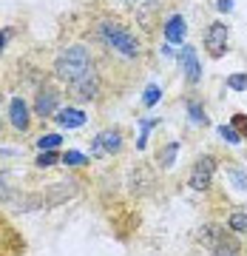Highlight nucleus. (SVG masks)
<instances>
[{"mask_svg":"<svg viewBox=\"0 0 247 256\" xmlns=\"http://www.w3.org/2000/svg\"><path fill=\"white\" fill-rule=\"evenodd\" d=\"M230 230H233V234H247V214L245 210L230 214Z\"/></svg>","mask_w":247,"mask_h":256,"instance_id":"obj_17","label":"nucleus"},{"mask_svg":"<svg viewBox=\"0 0 247 256\" xmlns=\"http://www.w3.org/2000/svg\"><path fill=\"white\" fill-rule=\"evenodd\" d=\"M196 239H199L205 248H211L213 250V248H219L222 242H228L230 236H228V230L222 228L219 222H208V225H202V228L196 230Z\"/></svg>","mask_w":247,"mask_h":256,"instance_id":"obj_7","label":"nucleus"},{"mask_svg":"<svg viewBox=\"0 0 247 256\" xmlns=\"http://www.w3.org/2000/svg\"><path fill=\"white\" fill-rule=\"evenodd\" d=\"M159 97H162V92H159V86H148L145 94H142V102H145L148 108H154L156 102H159Z\"/></svg>","mask_w":247,"mask_h":256,"instance_id":"obj_23","label":"nucleus"},{"mask_svg":"<svg viewBox=\"0 0 247 256\" xmlns=\"http://www.w3.org/2000/svg\"><path fill=\"white\" fill-rule=\"evenodd\" d=\"M57 126L60 128H80V126H85V111H80L77 106H68V108H63V111H57Z\"/></svg>","mask_w":247,"mask_h":256,"instance_id":"obj_12","label":"nucleus"},{"mask_svg":"<svg viewBox=\"0 0 247 256\" xmlns=\"http://www.w3.org/2000/svg\"><path fill=\"white\" fill-rule=\"evenodd\" d=\"M91 151H94L97 156H100V154H117V151H122V134H119L117 128L102 131L100 137H94Z\"/></svg>","mask_w":247,"mask_h":256,"instance_id":"obj_6","label":"nucleus"},{"mask_svg":"<svg viewBox=\"0 0 247 256\" xmlns=\"http://www.w3.org/2000/svg\"><path fill=\"white\" fill-rule=\"evenodd\" d=\"M211 256H239V242H233V239H228V242H222L219 248H213Z\"/></svg>","mask_w":247,"mask_h":256,"instance_id":"obj_19","label":"nucleus"},{"mask_svg":"<svg viewBox=\"0 0 247 256\" xmlns=\"http://www.w3.org/2000/svg\"><path fill=\"white\" fill-rule=\"evenodd\" d=\"M216 9H219V12H230V9H233V0H219V3H216Z\"/></svg>","mask_w":247,"mask_h":256,"instance_id":"obj_28","label":"nucleus"},{"mask_svg":"<svg viewBox=\"0 0 247 256\" xmlns=\"http://www.w3.org/2000/svg\"><path fill=\"white\" fill-rule=\"evenodd\" d=\"M68 92H71L74 100H94V97L100 94V77L91 74V77H85V80L68 86Z\"/></svg>","mask_w":247,"mask_h":256,"instance_id":"obj_8","label":"nucleus"},{"mask_svg":"<svg viewBox=\"0 0 247 256\" xmlns=\"http://www.w3.org/2000/svg\"><path fill=\"white\" fill-rule=\"evenodd\" d=\"M57 106H60V97H57V92L48 86V88H40L34 97V114L37 117H57Z\"/></svg>","mask_w":247,"mask_h":256,"instance_id":"obj_5","label":"nucleus"},{"mask_svg":"<svg viewBox=\"0 0 247 256\" xmlns=\"http://www.w3.org/2000/svg\"><path fill=\"white\" fill-rule=\"evenodd\" d=\"M230 40V28L225 23H211L205 28V48L211 52V57H225Z\"/></svg>","mask_w":247,"mask_h":256,"instance_id":"obj_3","label":"nucleus"},{"mask_svg":"<svg viewBox=\"0 0 247 256\" xmlns=\"http://www.w3.org/2000/svg\"><path fill=\"white\" fill-rule=\"evenodd\" d=\"M216 131H219V137L225 140V142H230V146H239V142L245 140L242 134H239V131H233V126H219Z\"/></svg>","mask_w":247,"mask_h":256,"instance_id":"obj_18","label":"nucleus"},{"mask_svg":"<svg viewBox=\"0 0 247 256\" xmlns=\"http://www.w3.org/2000/svg\"><path fill=\"white\" fill-rule=\"evenodd\" d=\"M63 146V137L60 134H46V137H40L37 140V148L40 151H54V148Z\"/></svg>","mask_w":247,"mask_h":256,"instance_id":"obj_16","label":"nucleus"},{"mask_svg":"<svg viewBox=\"0 0 247 256\" xmlns=\"http://www.w3.org/2000/svg\"><path fill=\"white\" fill-rule=\"evenodd\" d=\"M54 72L65 86H74V82H80V80H85V77L97 74V68H94L91 52L85 46H77V43H74V46L60 52V57H57V63H54Z\"/></svg>","mask_w":247,"mask_h":256,"instance_id":"obj_1","label":"nucleus"},{"mask_svg":"<svg viewBox=\"0 0 247 256\" xmlns=\"http://www.w3.org/2000/svg\"><path fill=\"white\" fill-rule=\"evenodd\" d=\"M185 34H188L185 18H182V14H171L168 23H165V37H168V43H182Z\"/></svg>","mask_w":247,"mask_h":256,"instance_id":"obj_13","label":"nucleus"},{"mask_svg":"<svg viewBox=\"0 0 247 256\" xmlns=\"http://www.w3.org/2000/svg\"><path fill=\"white\" fill-rule=\"evenodd\" d=\"M233 128H239V134L247 140V117L245 114H233Z\"/></svg>","mask_w":247,"mask_h":256,"instance_id":"obj_27","label":"nucleus"},{"mask_svg":"<svg viewBox=\"0 0 247 256\" xmlns=\"http://www.w3.org/2000/svg\"><path fill=\"white\" fill-rule=\"evenodd\" d=\"M57 160H60V154L57 151H43V154H37V168H51V165H57Z\"/></svg>","mask_w":247,"mask_h":256,"instance_id":"obj_22","label":"nucleus"},{"mask_svg":"<svg viewBox=\"0 0 247 256\" xmlns=\"http://www.w3.org/2000/svg\"><path fill=\"white\" fill-rule=\"evenodd\" d=\"M9 122L17 131H26L28 128V106L20 97H11V102H9Z\"/></svg>","mask_w":247,"mask_h":256,"instance_id":"obj_11","label":"nucleus"},{"mask_svg":"<svg viewBox=\"0 0 247 256\" xmlns=\"http://www.w3.org/2000/svg\"><path fill=\"white\" fill-rule=\"evenodd\" d=\"M119 3H125V6H137L139 0H119Z\"/></svg>","mask_w":247,"mask_h":256,"instance_id":"obj_29","label":"nucleus"},{"mask_svg":"<svg viewBox=\"0 0 247 256\" xmlns=\"http://www.w3.org/2000/svg\"><path fill=\"white\" fill-rule=\"evenodd\" d=\"M151 188H154V171H151L148 165H139L137 171L131 174V191L142 196V194H148Z\"/></svg>","mask_w":247,"mask_h":256,"instance_id":"obj_9","label":"nucleus"},{"mask_svg":"<svg viewBox=\"0 0 247 256\" xmlns=\"http://www.w3.org/2000/svg\"><path fill=\"white\" fill-rule=\"evenodd\" d=\"M71 196H77V188H74L71 182H63V185H51L46 191V205H60V202L71 200Z\"/></svg>","mask_w":247,"mask_h":256,"instance_id":"obj_14","label":"nucleus"},{"mask_svg":"<svg viewBox=\"0 0 247 256\" xmlns=\"http://www.w3.org/2000/svg\"><path fill=\"white\" fill-rule=\"evenodd\" d=\"M230 182L236 185L239 191H247V171H242V168H230Z\"/></svg>","mask_w":247,"mask_h":256,"instance_id":"obj_24","label":"nucleus"},{"mask_svg":"<svg viewBox=\"0 0 247 256\" xmlns=\"http://www.w3.org/2000/svg\"><path fill=\"white\" fill-rule=\"evenodd\" d=\"M188 117L193 120V122H196V126H205V122H208V117H205V111H202V106L196 100L193 102H188Z\"/></svg>","mask_w":247,"mask_h":256,"instance_id":"obj_21","label":"nucleus"},{"mask_svg":"<svg viewBox=\"0 0 247 256\" xmlns=\"http://www.w3.org/2000/svg\"><path fill=\"white\" fill-rule=\"evenodd\" d=\"M176 151H179V142H171V146H165L162 148V154H159V162L165 165V168H171L176 160Z\"/></svg>","mask_w":247,"mask_h":256,"instance_id":"obj_20","label":"nucleus"},{"mask_svg":"<svg viewBox=\"0 0 247 256\" xmlns=\"http://www.w3.org/2000/svg\"><path fill=\"white\" fill-rule=\"evenodd\" d=\"M179 63H182L185 77H188V80H191V82H199L202 68H199V60H196V52H193V46H185L182 52H179Z\"/></svg>","mask_w":247,"mask_h":256,"instance_id":"obj_10","label":"nucleus"},{"mask_svg":"<svg viewBox=\"0 0 247 256\" xmlns=\"http://www.w3.org/2000/svg\"><path fill=\"white\" fill-rule=\"evenodd\" d=\"M100 40L105 43V46H111L117 54L128 57V60H137L139 57V40L131 32H125V28L119 26V23H114V20H102L100 23Z\"/></svg>","mask_w":247,"mask_h":256,"instance_id":"obj_2","label":"nucleus"},{"mask_svg":"<svg viewBox=\"0 0 247 256\" xmlns=\"http://www.w3.org/2000/svg\"><path fill=\"white\" fill-rule=\"evenodd\" d=\"M228 86L233 88V92H247V74H230Z\"/></svg>","mask_w":247,"mask_h":256,"instance_id":"obj_25","label":"nucleus"},{"mask_svg":"<svg viewBox=\"0 0 247 256\" xmlns=\"http://www.w3.org/2000/svg\"><path fill=\"white\" fill-rule=\"evenodd\" d=\"M213 171H216V160L213 156H199L191 171V180H188L193 191H208L213 182Z\"/></svg>","mask_w":247,"mask_h":256,"instance_id":"obj_4","label":"nucleus"},{"mask_svg":"<svg viewBox=\"0 0 247 256\" xmlns=\"http://www.w3.org/2000/svg\"><path fill=\"white\" fill-rule=\"evenodd\" d=\"M63 162L65 165H85L88 162V156L80 154V151H68V154H63Z\"/></svg>","mask_w":247,"mask_h":256,"instance_id":"obj_26","label":"nucleus"},{"mask_svg":"<svg viewBox=\"0 0 247 256\" xmlns=\"http://www.w3.org/2000/svg\"><path fill=\"white\" fill-rule=\"evenodd\" d=\"M156 12H159V0H139L137 6H134V14H137L139 26H151Z\"/></svg>","mask_w":247,"mask_h":256,"instance_id":"obj_15","label":"nucleus"}]
</instances>
